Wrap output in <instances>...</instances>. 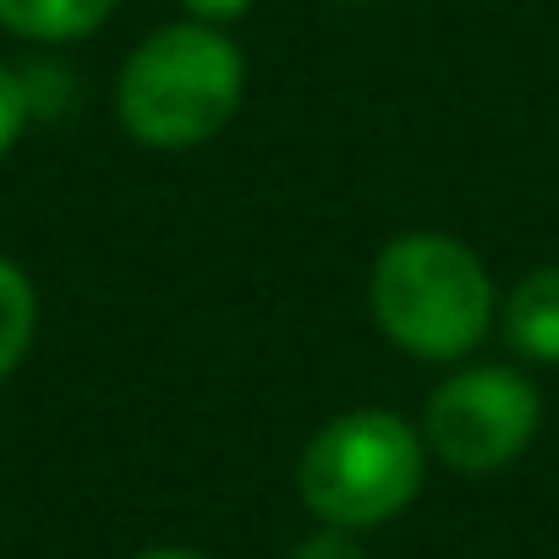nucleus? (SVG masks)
<instances>
[{
  "label": "nucleus",
  "instance_id": "obj_11",
  "mask_svg": "<svg viewBox=\"0 0 559 559\" xmlns=\"http://www.w3.org/2000/svg\"><path fill=\"white\" fill-rule=\"evenodd\" d=\"M132 559H203V554H192V548H143Z\"/></svg>",
  "mask_w": 559,
  "mask_h": 559
},
{
  "label": "nucleus",
  "instance_id": "obj_9",
  "mask_svg": "<svg viewBox=\"0 0 559 559\" xmlns=\"http://www.w3.org/2000/svg\"><path fill=\"white\" fill-rule=\"evenodd\" d=\"M292 559H368V548L357 543V532H341V526H319L313 537H302L292 548Z\"/></svg>",
  "mask_w": 559,
  "mask_h": 559
},
{
  "label": "nucleus",
  "instance_id": "obj_5",
  "mask_svg": "<svg viewBox=\"0 0 559 559\" xmlns=\"http://www.w3.org/2000/svg\"><path fill=\"white\" fill-rule=\"evenodd\" d=\"M504 341L526 362H559V263L515 280L504 297Z\"/></svg>",
  "mask_w": 559,
  "mask_h": 559
},
{
  "label": "nucleus",
  "instance_id": "obj_12",
  "mask_svg": "<svg viewBox=\"0 0 559 559\" xmlns=\"http://www.w3.org/2000/svg\"><path fill=\"white\" fill-rule=\"evenodd\" d=\"M352 7H368V0H352Z\"/></svg>",
  "mask_w": 559,
  "mask_h": 559
},
{
  "label": "nucleus",
  "instance_id": "obj_3",
  "mask_svg": "<svg viewBox=\"0 0 559 559\" xmlns=\"http://www.w3.org/2000/svg\"><path fill=\"white\" fill-rule=\"evenodd\" d=\"M423 488V433L379 406L330 417L302 461H297V493L302 504L341 532H368L395 521Z\"/></svg>",
  "mask_w": 559,
  "mask_h": 559
},
{
  "label": "nucleus",
  "instance_id": "obj_8",
  "mask_svg": "<svg viewBox=\"0 0 559 559\" xmlns=\"http://www.w3.org/2000/svg\"><path fill=\"white\" fill-rule=\"evenodd\" d=\"M23 121H28V88H23V78L12 67H0V154L17 143Z\"/></svg>",
  "mask_w": 559,
  "mask_h": 559
},
{
  "label": "nucleus",
  "instance_id": "obj_6",
  "mask_svg": "<svg viewBox=\"0 0 559 559\" xmlns=\"http://www.w3.org/2000/svg\"><path fill=\"white\" fill-rule=\"evenodd\" d=\"M116 12V0H0V28H12L23 39H83Z\"/></svg>",
  "mask_w": 559,
  "mask_h": 559
},
{
  "label": "nucleus",
  "instance_id": "obj_4",
  "mask_svg": "<svg viewBox=\"0 0 559 559\" xmlns=\"http://www.w3.org/2000/svg\"><path fill=\"white\" fill-rule=\"evenodd\" d=\"M537 417H543L537 384L504 362H483L450 373L433 390L423 439L455 472H499L532 444Z\"/></svg>",
  "mask_w": 559,
  "mask_h": 559
},
{
  "label": "nucleus",
  "instance_id": "obj_10",
  "mask_svg": "<svg viewBox=\"0 0 559 559\" xmlns=\"http://www.w3.org/2000/svg\"><path fill=\"white\" fill-rule=\"evenodd\" d=\"M181 7L192 12V23H230V17H241L247 7H252V0H181Z\"/></svg>",
  "mask_w": 559,
  "mask_h": 559
},
{
  "label": "nucleus",
  "instance_id": "obj_2",
  "mask_svg": "<svg viewBox=\"0 0 559 559\" xmlns=\"http://www.w3.org/2000/svg\"><path fill=\"white\" fill-rule=\"evenodd\" d=\"M241 83V50L214 23H170L127 56L116 116L143 148H198L236 116Z\"/></svg>",
  "mask_w": 559,
  "mask_h": 559
},
{
  "label": "nucleus",
  "instance_id": "obj_7",
  "mask_svg": "<svg viewBox=\"0 0 559 559\" xmlns=\"http://www.w3.org/2000/svg\"><path fill=\"white\" fill-rule=\"evenodd\" d=\"M34 324H39V297L28 286V274L12 258H0V379L28 357Z\"/></svg>",
  "mask_w": 559,
  "mask_h": 559
},
{
  "label": "nucleus",
  "instance_id": "obj_1",
  "mask_svg": "<svg viewBox=\"0 0 559 559\" xmlns=\"http://www.w3.org/2000/svg\"><path fill=\"white\" fill-rule=\"evenodd\" d=\"M368 308L373 324L423 362L466 357L493 324V286L483 258L433 230L395 236L368 274Z\"/></svg>",
  "mask_w": 559,
  "mask_h": 559
}]
</instances>
